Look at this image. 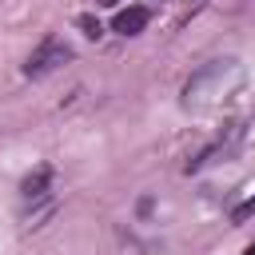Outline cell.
<instances>
[{
    "label": "cell",
    "mask_w": 255,
    "mask_h": 255,
    "mask_svg": "<svg viewBox=\"0 0 255 255\" xmlns=\"http://www.w3.org/2000/svg\"><path fill=\"white\" fill-rule=\"evenodd\" d=\"M64 60H72V48L64 44V40H44L32 56H28V64H24V76H48V72H56Z\"/></svg>",
    "instance_id": "cell-1"
},
{
    "label": "cell",
    "mask_w": 255,
    "mask_h": 255,
    "mask_svg": "<svg viewBox=\"0 0 255 255\" xmlns=\"http://www.w3.org/2000/svg\"><path fill=\"white\" fill-rule=\"evenodd\" d=\"M147 20H151V12H147V8H124V12H116L112 28H116L120 36H135V32H143V28H147Z\"/></svg>",
    "instance_id": "cell-2"
},
{
    "label": "cell",
    "mask_w": 255,
    "mask_h": 255,
    "mask_svg": "<svg viewBox=\"0 0 255 255\" xmlns=\"http://www.w3.org/2000/svg\"><path fill=\"white\" fill-rule=\"evenodd\" d=\"M48 179H52V171H48V167H40V171L24 183V199H40V195H44V187H48Z\"/></svg>",
    "instance_id": "cell-3"
},
{
    "label": "cell",
    "mask_w": 255,
    "mask_h": 255,
    "mask_svg": "<svg viewBox=\"0 0 255 255\" xmlns=\"http://www.w3.org/2000/svg\"><path fill=\"white\" fill-rule=\"evenodd\" d=\"M80 24H84V28H88V36H100V24H96V20H92V16H80Z\"/></svg>",
    "instance_id": "cell-4"
},
{
    "label": "cell",
    "mask_w": 255,
    "mask_h": 255,
    "mask_svg": "<svg viewBox=\"0 0 255 255\" xmlns=\"http://www.w3.org/2000/svg\"><path fill=\"white\" fill-rule=\"evenodd\" d=\"M251 211H255V199H247V203H243V207L235 211V219H243V215H251Z\"/></svg>",
    "instance_id": "cell-5"
},
{
    "label": "cell",
    "mask_w": 255,
    "mask_h": 255,
    "mask_svg": "<svg viewBox=\"0 0 255 255\" xmlns=\"http://www.w3.org/2000/svg\"><path fill=\"white\" fill-rule=\"evenodd\" d=\"M243 255H255V247H247V251H243Z\"/></svg>",
    "instance_id": "cell-6"
},
{
    "label": "cell",
    "mask_w": 255,
    "mask_h": 255,
    "mask_svg": "<svg viewBox=\"0 0 255 255\" xmlns=\"http://www.w3.org/2000/svg\"><path fill=\"white\" fill-rule=\"evenodd\" d=\"M100 4H120V0H100Z\"/></svg>",
    "instance_id": "cell-7"
}]
</instances>
